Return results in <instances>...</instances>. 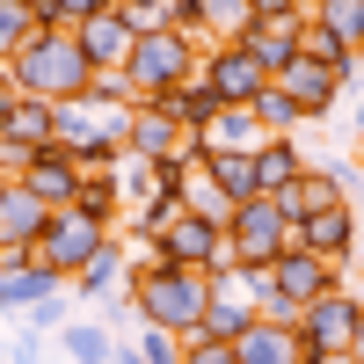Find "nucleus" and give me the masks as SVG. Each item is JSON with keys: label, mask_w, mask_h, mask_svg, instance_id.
<instances>
[{"label": "nucleus", "mask_w": 364, "mask_h": 364, "mask_svg": "<svg viewBox=\"0 0 364 364\" xmlns=\"http://www.w3.org/2000/svg\"><path fill=\"white\" fill-rule=\"evenodd\" d=\"M146 255H161V262H175V269H204V277H233V269H226V226L190 219V211H182Z\"/></svg>", "instance_id": "0eeeda50"}, {"label": "nucleus", "mask_w": 364, "mask_h": 364, "mask_svg": "<svg viewBox=\"0 0 364 364\" xmlns=\"http://www.w3.org/2000/svg\"><path fill=\"white\" fill-rule=\"evenodd\" d=\"M58 350H66L73 364H109L117 336H109L102 321H66V328H58Z\"/></svg>", "instance_id": "cd10ccee"}, {"label": "nucleus", "mask_w": 364, "mask_h": 364, "mask_svg": "<svg viewBox=\"0 0 364 364\" xmlns=\"http://www.w3.org/2000/svg\"><path fill=\"white\" fill-rule=\"evenodd\" d=\"M109 364H146V357H139L132 343H117V350H109Z\"/></svg>", "instance_id": "ea45409f"}, {"label": "nucleus", "mask_w": 364, "mask_h": 364, "mask_svg": "<svg viewBox=\"0 0 364 364\" xmlns=\"http://www.w3.org/2000/svg\"><path fill=\"white\" fill-rule=\"evenodd\" d=\"M51 124H58V117H51V102H37V95H15L8 124H0V168H8V175H22V161L51 146Z\"/></svg>", "instance_id": "ddd939ff"}, {"label": "nucleus", "mask_w": 364, "mask_h": 364, "mask_svg": "<svg viewBox=\"0 0 364 364\" xmlns=\"http://www.w3.org/2000/svg\"><path fill=\"white\" fill-rule=\"evenodd\" d=\"M350 357H357V364H364V321H357V336H350Z\"/></svg>", "instance_id": "a19ab883"}, {"label": "nucleus", "mask_w": 364, "mask_h": 364, "mask_svg": "<svg viewBox=\"0 0 364 364\" xmlns=\"http://www.w3.org/2000/svg\"><path fill=\"white\" fill-rule=\"evenodd\" d=\"M0 190H8V168H0Z\"/></svg>", "instance_id": "a18cd8bd"}, {"label": "nucleus", "mask_w": 364, "mask_h": 364, "mask_svg": "<svg viewBox=\"0 0 364 364\" xmlns=\"http://www.w3.org/2000/svg\"><path fill=\"white\" fill-rule=\"evenodd\" d=\"M182 364H240V357H233V343H211V336H190V343H182Z\"/></svg>", "instance_id": "c9c22d12"}, {"label": "nucleus", "mask_w": 364, "mask_h": 364, "mask_svg": "<svg viewBox=\"0 0 364 364\" xmlns=\"http://www.w3.org/2000/svg\"><path fill=\"white\" fill-rule=\"evenodd\" d=\"M197 58H204V44L175 37V29H154V37H139V44H132V58H124L132 102H161V95H175V87L197 73Z\"/></svg>", "instance_id": "7ed1b4c3"}, {"label": "nucleus", "mask_w": 364, "mask_h": 364, "mask_svg": "<svg viewBox=\"0 0 364 364\" xmlns=\"http://www.w3.org/2000/svg\"><path fill=\"white\" fill-rule=\"evenodd\" d=\"M109 240V226L102 219H87L80 204H66V211H51L44 219V233H37V248H29V262H44V269H58V277H80L87 262H95V248Z\"/></svg>", "instance_id": "39448f33"}, {"label": "nucleus", "mask_w": 364, "mask_h": 364, "mask_svg": "<svg viewBox=\"0 0 364 364\" xmlns=\"http://www.w3.org/2000/svg\"><path fill=\"white\" fill-rule=\"evenodd\" d=\"M299 22H306V15H284V22H255L248 37H240V44L255 51V66H262L269 80H277V73L291 66V58H299Z\"/></svg>", "instance_id": "aec40b11"}, {"label": "nucleus", "mask_w": 364, "mask_h": 364, "mask_svg": "<svg viewBox=\"0 0 364 364\" xmlns=\"http://www.w3.org/2000/svg\"><path fill=\"white\" fill-rule=\"evenodd\" d=\"M211 182L226 190V204H255L262 182H255V154H211Z\"/></svg>", "instance_id": "bb28decb"}, {"label": "nucleus", "mask_w": 364, "mask_h": 364, "mask_svg": "<svg viewBox=\"0 0 364 364\" xmlns=\"http://www.w3.org/2000/svg\"><path fill=\"white\" fill-rule=\"evenodd\" d=\"M240 8H248L255 22H284V15H299V8H291V0H240Z\"/></svg>", "instance_id": "e433bc0d"}, {"label": "nucleus", "mask_w": 364, "mask_h": 364, "mask_svg": "<svg viewBox=\"0 0 364 364\" xmlns=\"http://www.w3.org/2000/svg\"><path fill=\"white\" fill-rule=\"evenodd\" d=\"M357 219H364V190H357Z\"/></svg>", "instance_id": "c03bdc74"}, {"label": "nucleus", "mask_w": 364, "mask_h": 364, "mask_svg": "<svg viewBox=\"0 0 364 364\" xmlns=\"http://www.w3.org/2000/svg\"><path fill=\"white\" fill-rule=\"evenodd\" d=\"M357 321H364V299L350 284H336V291H321L314 306L299 314V343H306V357H350Z\"/></svg>", "instance_id": "423d86ee"}, {"label": "nucleus", "mask_w": 364, "mask_h": 364, "mask_svg": "<svg viewBox=\"0 0 364 364\" xmlns=\"http://www.w3.org/2000/svg\"><path fill=\"white\" fill-rule=\"evenodd\" d=\"M8 357H15V364H37V357H44V336H29V328H22V336H15V350H8Z\"/></svg>", "instance_id": "4c0bfd02"}, {"label": "nucleus", "mask_w": 364, "mask_h": 364, "mask_svg": "<svg viewBox=\"0 0 364 364\" xmlns=\"http://www.w3.org/2000/svg\"><path fill=\"white\" fill-rule=\"evenodd\" d=\"M277 87L291 95V109L306 117V124H314V117H328V109L343 102V80L328 73V66H314V58H291V66L277 73Z\"/></svg>", "instance_id": "f3484780"}, {"label": "nucleus", "mask_w": 364, "mask_h": 364, "mask_svg": "<svg viewBox=\"0 0 364 364\" xmlns=\"http://www.w3.org/2000/svg\"><path fill=\"white\" fill-rule=\"evenodd\" d=\"M80 211H87V219H102L109 233L124 226V211H132V204H124V182H117V168H102V175H87V182H80Z\"/></svg>", "instance_id": "a878e982"}, {"label": "nucleus", "mask_w": 364, "mask_h": 364, "mask_svg": "<svg viewBox=\"0 0 364 364\" xmlns=\"http://www.w3.org/2000/svg\"><path fill=\"white\" fill-rule=\"evenodd\" d=\"M161 109L175 117V124H182V132H197V124H204V117H211V109H219V95H211V80H204V58H197V73H190V80H182V87H175V95H161Z\"/></svg>", "instance_id": "393cba45"}, {"label": "nucleus", "mask_w": 364, "mask_h": 364, "mask_svg": "<svg viewBox=\"0 0 364 364\" xmlns=\"http://www.w3.org/2000/svg\"><path fill=\"white\" fill-rule=\"evenodd\" d=\"M15 95H22V87H15V73L0 66V124H8V109H15Z\"/></svg>", "instance_id": "58836bf2"}, {"label": "nucleus", "mask_w": 364, "mask_h": 364, "mask_svg": "<svg viewBox=\"0 0 364 364\" xmlns=\"http://www.w3.org/2000/svg\"><path fill=\"white\" fill-rule=\"evenodd\" d=\"M190 139H197V154L211 161V154H255V146H262L269 132L255 124V109H226V102H219V109H211V117H204V124H197Z\"/></svg>", "instance_id": "dca6fc26"}, {"label": "nucleus", "mask_w": 364, "mask_h": 364, "mask_svg": "<svg viewBox=\"0 0 364 364\" xmlns=\"http://www.w3.org/2000/svg\"><path fill=\"white\" fill-rule=\"evenodd\" d=\"M168 29L190 37V44H211V8L204 0H168Z\"/></svg>", "instance_id": "2f4dec72"}, {"label": "nucleus", "mask_w": 364, "mask_h": 364, "mask_svg": "<svg viewBox=\"0 0 364 364\" xmlns=\"http://www.w3.org/2000/svg\"><path fill=\"white\" fill-rule=\"evenodd\" d=\"M22 328L29 336H58V328H66V306H58V299H37V306H22Z\"/></svg>", "instance_id": "f704fd0d"}, {"label": "nucleus", "mask_w": 364, "mask_h": 364, "mask_svg": "<svg viewBox=\"0 0 364 364\" xmlns=\"http://www.w3.org/2000/svg\"><path fill=\"white\" fill-rule=\"evenodd\" d=\"M291 8H299V15H314V8H328V0H291Z\"/></svg>", "instance_id": "79ce46f5"}, {"label": "nucleus", "mask_w": 364, "mask_h": 364, "mask_svg": "<svg viewBox=\"0 0 364 364\" xmlns=\"http://www.w3.org/2000/svg\"><path fill=\"white\" fill-rule=\"evenodd\" d=\"M248 328H255V299H248V284H240V269H233V277H211V306L197 321V336L233 343V336H248Z\"/></svg>", "instance_id": "4468645a"}, {"label": "nucleus", "mask_w": 364, "mask_h": 364, "mask_svg": "<svg viewBox=\"0 0 364 364\" xmlns=\"http://www.w3.org/2000/svg\"><path fill=\"white\" fill-rule=\"evenodd\" d=\"M306 364H350V357H306Z\"/></svg>", "instance_id": "37998d69"}, {"label": "nucleus", "mask_w": 364, "mask_h": 364, "mask_svg": "<svg viewBox=\"0 0 364 364\" xmlns=\"http://www.w3.org/2000/svg\"><path fill=\"white\" fill-rule=\"evenodd\" d=\"M66 291V277L44 262H22V269H0V314H22V306H37V299H58Z\"/></svg>", "instance_id": "412c9836"}, {"label": "nucleus", "mask_w": 364, "mask_h": 364, "mask_svg": "<svg viewBox=\"0 0 364 364\" xmlns=\"http://www.w3.org/2000/svg\"><path fill=\"white\" fill-rule=\"evenodd\" d=\"M284 248H291V219L277 211V197L233 204V219H226V269H269Z\"/></svg>", "instance_id": "20e7f679"}, {"label": "nucleus", "mask_w": 364, "mask_h": 364, "mask_svg": "<svg viewBox=\"0 0 364 364\" xmlns=\"http://www.w3.org/2000/svg\"><path fill=\"white\" fill-rule=\"evenodd\" d=\"M233 357H240V364H306V343H299V328L255 314L248 336H233Z\"/></svg>", "instance_id": "a211bd4d"}, {"label": "nucleus", "mask_w": 364, "mask_h": 364, "mask_svg": "<svg viewBox=\"0 0 364 364\" xmlns=\"http://www.w3.org/2000/svg\"><path fill=\"white\" fill-rule=\"evenodd\" d=\"M132 22V37H154V29H168V0H117Z\"/></svg>", "instance_id": "473e14b6"}, {"label": "nucleus", "mask_w": 364, "mask_h": 364, "mask_svg": "<svg viewBox=\"0 0 364 364\" xmlns=\"http://www.w3.org/2000/svg\"><path fill=\"white\" fill-rule=\"evenodd\" d=\"M146 364H182V343L168 336V328H139V343H132Z\"/></svg>", "instance_id": "72a5a7b5"}, {"label": "nucleus", "mask_w": 364, "mask_h": 364, "mask_svg": "<svg viewBox=\"0 0 364 364\" xmlns=\"http://www.w3.org/2000/svg\"><path fill=\"white\" fill-rule=\"evenodd\" d=\"M37 37V22H29V0H0V66Z\"/></svg>", "instance_id": "7c9ffc66"}, {"label": "nucleus", "mask_w": 364, "mask_h": 364, "mask_svg": "<svg viewBox=\"0 0 364 364\" xmlns=\"http://www.w3.org/2000/svg\"><path fill=\"white\" fill-rule=\"evenodd\" d=\"M182 211H190V219H211V226H226V219H233V204H226L219 182H211V161H204V154L182 168Z\"/></svg>", "instance_id": "4be33fe9"}, {"label": "nucleus", "mask_w": 364, "mask_h": 364, "mask_svg": "<svg viewBox=\"0 0 364 364\" xmlns=\"http://www.w3.org/2000/svg\"><path fill=\"white\" fill-rule=\"evenodd\" d=\"M299 175H306V154H299V139H262V146H255V182H262V197L291 190Z\"/></svg>", "instance_id": "5701e85b"}, {"label": "nucleus", "mask_w": 364, "mask_h": 364, "mask_svg": "<svg viewBox=\"0 0 364 364\" xmlns=\"http://www.w3.org/2000/svg\"><path fill=\"white\" fill-rule=\"evenodd\" d=\"M204 80H211V95H219L226 109H248L262 87H269V73L255 66L248 44H204Z\"/></svg>", "instance_id": "9d476101"}, {"label": "nucleus", "mask_w": 364, "mask_h": 364, "mask_svg": "<svg viewBox=\"0 0 364 364\" xmlns=\"http://www.w3.org/2000/svg\"><path fill=\"white\" fill-rule=\"evenodd\" d=\"M357 190H364V175L343 168V161H328V168H306L291 190H277V211L299 226V219H314V211H328V204H357Z\"/></svg>", "instance_id": "1a4fd4ad"}, {"label": "nucleus", "mask_w": 364, "mask_h": 364, "mask_svg": "<svg viewBox=\"0 0 364 364\" xmlns=\"http://www.w3.org/2000/svg\"><path fill=\"white\" fill-rule=\"evenodd\" d=\"M73 37H80V51H87V66H95V73H109V66H124V58H132V22H124V8H117V0H109V8L102 15H87L80 29H73Z\"/></svg>", "instance_id": "2eb2a0df"}, {"label": "nucleus", "mask_w": 364, "mask_h": 364, "mask_svg": "<svg viewBox=\"0 0 364 364\" xmlns=\"http://www.w3.org/2000/svg\"><path fill=\"white\" fill-rule=\"evenodd\" d=\"M190 146H197V139L182 132L161 102H132V109H124V154H132V161H175V154H190Z\"/></svg>", "instance_id": "f8f14e48"}, {"label": "nucleus", "mask_w": 364, "mask_h": 364, "mask_svg": "<svg viewBox=\"0 0 364 364\" xmlns=\"http://www.w3.org/2000/svg\"><path fill=\"white\" fill-rule=\"evenodd\" d=\"M124 299H132L139 328H168L175 343H190L197 321H204V306H211V277H204V269H175V262H161V255L139 248L124 262Z\"/></svg>", "instance_id": "f257e3e1"}, {"label": "nucleus", "mask_w": 364, "mask_h": 364, "mask_svg": "<svg viewBox=\"0 0 364 364\" xmlns=\"http://www.w3.org/2000/svg\"><path fill=\"white\" fill-rule=\"evenodd\" d=\"M248 109H255V124H262L269 139H299V124H306V117H299V109H291V95H284V87H277V80H269V87H262V95H255Z\"/></svg>", "instance_id": "c756f323"}, {"label": "nucleus", "mask_w": 364, "mask_h": 364, "mask_svg": "<svg viewBox=\"0 0 364 364\" xmlns=\"http://www.w3.org/2000/svg\"><path fill=\"white\" fill-rule=\"evenodd\" d=\"M15 182H22V190L37 197L44 211H66V204H80L87 168L66 154V146H44V154H29V161H22V175H15Z\"/></svg>", "instance_id": "9b49d317"}, {"label": "nucleus", "mask_w": 364, "mask_h": 364, "mask_svg": "<svg viewBox=\"0 0 364 364\" xmlns=\"http://www.w3.org/2000/svg\"><path fill=\"white\" fill-rule=\"evenodd\" d=\"M357 240H364L357 204H328V211H314V219H299V226H291V248H306V255L336 262V269L357 262Z\"/></svg>", "instance_id": "6e6552de"}, {"label": "nucleus", "mask_w": 364, "mask_h": 364, "mask_svg": "<svg viewBox=\"0 0 364 364\" xmlns=\"http://www.w3.org/2000/svg\"><path fill=\"white\" fill-rule=\"evenodd\" d=\"M44 219H51V211H44V204L29 197L15 175H8V190H0V248H37Z\"/></svg>", "instance_id": "6ab92c4d"}, {"label": "nucleus", "mask_w": 364, "mask_h": 364, "mask_svg": "<svg viewBox=\"0 0 364 364\" xmlns=\"http://www.w3.org/2000/svg\"><path fill=\"white\" fill-rule=\"evenodd\" d=\"M8 73H15L22 95H37V102H80L87 80H95V66H87L73 29H37V37L8 58Z\"/></svg>", "instance_id": "f03ea898"}, {"label": "nucleus", "mask_w": 364, "mask_h": 364, "mask_svg": "<svg viewBox=\"0 0 364 364\" xmlns=\"http://www.w3.org/2000/svg\"><path fill=\"white\" fill-rule=\"evenodd\" d=\"M314 22H321L350 58H364V0H328V8H314Z\"/></svg>", "instance_id": "c85d7f7f"}, {"label": "nucleus", "mask_w": 364, "mask_h": 364, "mask_svg": "<svg viewBox=\"0 0 364 364\" xmlns=\"http://www.w3.org/2000/svg\"><path fill=\"white\" fill-rule=\"evenodd\" d=\"M350 364H357V357H350Z\"/></svg>", "instance_id": "de8ad7c7"}, {"label": "nucleus", "mask_w": 364, "mask_h": 364, "mask_svg": "<svg viewBox=\"0 0 364 364\" xmlns=\"http://www.w3.org/2000/svg\"><path fill=\"white\" fill-rule=\"evenodd\" d=\"M357 262H364V248H357Z\"/></svg>", "instance_id": "49530a36"}, {"label": "nucleus", "mask_w": 364, "mask_h": 364, "mask_svg": "<svg viewBox=\"0 0 364 364\" xmlns=\"http://www.w3.org/2000/svg\"><path fill=\"white\" fill-rule=\"evenodd\" d=\"M124 262H132V248H124V233H109L102 248H95V262L73 277V291H87V299H109V284H124Z\"/></svg>", "instance_id": "b1692460"}]
</instances>
